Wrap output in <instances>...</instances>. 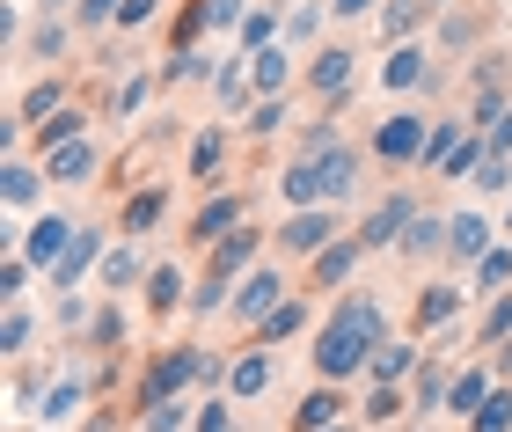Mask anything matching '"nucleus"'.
Masks as SVG:
<instances>
[{"mask_svg": "<svg viewBox=\"0 0 512 432\" xmlns=\"http://www.w3.org/2000/svg\"><path fill=\"white\" fill-rule=\"evenodd\" d=\"M264 330H271V337H293V330H300V308L286 301V308H278V315H271V323H264Z\"/></svg>", "mask_w": 512, "mask_h": 432, "instance_id": "nucleus-37", "label": "nucleus"}, {"mask_svg": "<svg viewBox=\"0 0 512 432\" xmlns=\"http://www.w3.org/2000/svg\"><path fill=\"white\" fill-rule=\"evenodd\" d=\"M330 418H337V396L322 389V396H308V403H300V418H293V432H330Z\"/></svg>", "mask_w": 512, "mask_h": 432, "instance_id": "nucleus-18", "label": "nucleus"}, {"mask_svg": "<svg viewBox=\"0 0 512 432\" xmlns=\"http://www.w3.org/2000/svg\"><path fill=\"white\" fill-rule=\"evenodd\" d=\"M432 0H381V22H388V37H410L417 22H425Z\"/></svg>", "mask_w": 512, "mask_h": 432, "instance_id": "nucleus-15", "label": "nucleus"}, {"mask_svg": "<svg viewBox=\"0 0 512 432\" xmlns=\"http://www.w3.org/2000/svg\"><path fill=\"white\" fill-rule=\"evenodd\" d=\"M66 249H74V227H66V220H37V227H30V264L59 271V264H66Z\"/></svg>", "mask_w": 512, "mask_h": 432, "instance_id": "nucleus-4", "label": "nucleus"}, {"mask_svg": "<svg viewBox=\"0 0 512 432\" xmlns=\"http://www.w3.org/2000/svg\"><path fill=\"white\" fill-rule=\"evenodd\" d=\"M52 103H59V88H52V81H44V88H37V96H30V103H22V118H44V110H52Z\"/></svg>", "mask_w": 512, "mask_h": 432, "instance_id": "nucleus-38", "label": "nucleus"}, {"mask_svg": "<svg viewBox=\"0 0 512 432\" xmlns=\"http://www.w3.org/2000/svg\"><path fill=\"white\" fill-rule=\"evenodd\" d=\"M242 15V0H205V22H235Z\"/></svg>", "mask_w": 512, "mask_h": 432, "instance_id": "nucleus-44", "label": "nucleus"}, {"mask_svg": "<svg viewBox=\"0 0 512 432\" xmlns=\"http://www.w3.org/2000/svg\"><path fill=\"white\" fill-rule=\"evenodd\" d=\"M198 432H227V403H213V411L198 418Z\"/></svg>", "mask_w": 512, "mask_h": 432, "instance_id": "nucleus-47", "label": "nucleus"}, {"mask_svg": "<svg viewBox=\"0 0 512 432\" xmlns=\"http://www.w3.org/2000/svg\"><path fill=\"white\" fill-rule=\"evenodd\" d=\"M483 242H491V227H483L476 213H461V220L447 227V249H454V264H461V257H483Z\"/></svg>", "mask_w": 512, "mask_h": 432, "instance_id": "nucleus-13", "label": "nucleus"}, {"mask_svg": "<svg viewBox=\"0 0 512 432\" xmlns=\"http://www.w3.org/2000/svg\"><path fill=\"white\" fill-rule=\"evenodd\" d=\"M22 337H30V315H8V330H0V345L22 352Z\"/></svg>", "mask_w": 512, "mask_h": 432, "instance_id": "nucleus-39", "label": "nucleus"}, {"mask_svg": "<svg viewBox=\"0 0 512 432\" xmlns=\"http://www.w3.org/2000/svg\"><path fill=\"white\" fill-rule=\"evenodd\" d=\"M403 249H410V257H432V249H439V220H410L403 227Z\"/></svg>", "mask_w": 512, "mask_h": 432, "instance_id": "nucleus-24", "label": "nucleus"}, {"mask_svg": "<svg viewBox=\"0 0 512 432\" xmlns=\"http://www.w3.org/2000/svg\"><path fill=\"white\" fill-rule=\"evenodd\" d=\"M154 15V0H125V8H118V22H147Z\"/></svg>", "mask_w": 512, "mask_h": 432, "instance_id": "nucleus-46", "label": "nucleus"}, {"mask_svg": "<svg viewBox=\"0 0 512 432\" xmlns=\"http://www.w3.org/2000/svg\"><path fill=\"white\" fill-rule=\"evenodd\" d=\"M235 213H242V206H235V198H213V206H205V213H198V242H213V235H220V227H235Z\"/></svg>", "mask_w": 512, "mask_h": 432, "instance_id": "nucleus-21", "label": "nucleus"}, {"mask_svg": "<svg viewBox=\"0 0 512 432\" xmlns=\"http://www.w3.org/2000/svg\"><path fill=\"white\" fill-rule=\"evenodd\" d=\"M147 293H154V308H183V279H176V271H154Z\"/></svg>", "mask_w": 512, "mask_h": 432, "instance_id": "nucleus-27", "label": "nucleus"}, {"mask_svg": "<svg viewBox=\"0 0 512 432\" xmlns=\"http://www.w3.org/2000/svg\"><path fill=\"white\" fill-rule=\"evenodd\" d=\"M512 147V110H498V125H491V154H505Z\"/></svg>", "mask_w": 512, "mask_h": 432, "instance_id": "nucleus-43", "label": "nucleus"}, {"mask_svg": "<svg viewBox=\"0 0 512 432\" xmlns=\"http://www.w3.org/2000/svg\"><path fill=\"white\" fill-rule=\"evenodd\" d=\"M88 257H96V235H74V249H66V264H59V279H74Z\"/></svg>", "mask_w": 512, "mask_h": 432, "instance_id": "nucleus-33", "label": "nucleus"}, {"mask_svg": "<svg viewBox=\"0 0 512 432\" xmlns=\"http://www.w3.org/2000/svg\"><path fill=\"white\" fill-rule=\"evenodd\" d=\"M483 286H505L512 279V249H491V257H483V271H476Z\"/></svg>", "mask_w": 512, "mask_h": 432, "instance_id": "nucleus-31", "label": "nucleus"}, {"mask_svg": "<svg viewBox=\"0 0 512 432\" xmlns=\"http://www.w3.org/2000/svg\"><path fill=\"white\" fill-rule=\"evenodd\" d=\"M74 132H81V110H59V118L44 125V140H59V147H66V140H74Z\"/></svg>", "mask_w": 512, "mask_h": 432, "instance_id": "nucleus-34", "label": "nucleus"}, {"mask_svg": "<svg viewBox=\"0 0 512 432\" xmlns=\"http://www.w3.org/2000/svg\"><path fill=\"white\" fill-rule=\"evenodd\" d=\"M22 271H30L22 257H8V264H0V293H22Z\"/></svg>", "mask_w": 512, "mask_h": 432, "instance_id": "nucleus-42", "label": "nucleus"}, {"mask_svg": "<svg viewBox=\"0 0 512 432\" xmlns=\"http://www.w3.org/2000/svg\"><path fill=\"white\" fill-rule=\"evenodd\" d=\"M103 279H110V286H132V279H139V257H132V249H110V257H103Z\"/></svg>", "mask_w": 512, "mask_h": 432, "instance_id": "nucleus-26", "label": "nucleus"}, {"mask_svg": "<svg viewBox=\"0 0 512 432\" xmlns=\"http://www.w3.org/2000/svg\"><path fill=\"white\" fill-rule=\"evenodd\" d=\"M381 81L395 88V96H403V88H417V81H425V59H417V52H410V44H403V52H395V59L381 66Z\"/></svg>", "mask_w": 512, "mask_h": 432, "instance_id": "nucleus-16", "label": "nucleus"}, {"mask_svg": "<svg viewBox=\"0 0 512 432\" xmlns=\"http://www.w3.org/2000/svg\"><path fill=\"white\" fill-rule=\"evenodd\" d=\"M483 403H491V374H483V367H469V374L447 381V411H454V418H476Z\"/></svg>", "mask_w": 512, "mask_h": 432, "instance_id": "nucleus-5", "label": "nucleus"}, {"mask_svg": "<svg viewBox=\"0 0 512 432\" xmlns=\"http://www.w3.org/2000/svg\"><path fill=\"white\" fill-rule=\"evenodd\" d=\"M483 330H491V337H505V330H512V301H498V308H491V323H483Z\"/></svg>", "mask_w": 512, "mask_h": 432, "instance_id": "nucleus-45", "label": "nucleus"}, {"mask_svg": "<svg viewBox=\"0 0 512 432\" xmlns=\"http://www.w3.org/2000/svg\"><path fill=\"white\" fill-rule=\"evenodd\" d=\"M213 162H220V132H205L198 154H191V169H198V176H213Z\"/></svg>", "mask_w": 512, "mask_h": 432, "instance_id": "nucleus-35", "label": "nucleus"}, {"mask_svg": "<svg viewBox=\"0 0 512 432\" xmlns=\"http://www.w3.org/2000/svg\"><path fill=\"white\" fill-rule=\"evenodd\" d=\"M271 30H278L271 15H249V22H242V44H271Z\"/></svg>", "mask_w": 512, "mask_h": 432, "instance_id": "nucleus-36", "label": "nucleus"}, {"mask_svg": "<svg viewBox=\"0 0 512 432\" xmlns=\"http://www.w3.org/2000/svg\"><path fill=\"white\" fill-rule=\"evenodd\" d=\"M352 184H359V154L337 147V154H322V162H293L278 191H286L293 206H315V198H352Z\"/></svg>", "mask_w": 512, "mask_h": 432, "instance_id": "nucleus-1", "label": "nucleus"}, {"mask_svg": "<svg viewBox=\"0 0 512 432\" xmlns=\"http://www.w3.org/2000/svg\"><path fill=\"white\" fill-rule=\"evenodd\" d=\"M30 198H37V176L15 162V169H8V206H30Z\"/></svg>", "mask_w": 512, "mask_h": 432, "instance_id": "nucleus-30", "label": "nucleus"}, {"mask_svg": "<svg viewBox=\"0 0 512 432\" xmlns=\"http://www.w3.org/2000/svg\"><path fill=\"white\" fill-rule=\"evenodd\" d=\"M337 315H344V323H352V330H366V337H374V345H388V337H381V308H374V301H359V293H352V301H344Z\"/></svg>", "mask_w": 512, "mask_h": 432, "instance_id": "nucleus-19", "label": "nucleus"}, {"mask_svg": "<svg viewBox=\"0 0 512 432\" xmlns=\"http://www.w3.org/2000/svg\"><path fill=\"white\" fill-rule=\"evenodd\" d=\"M410 220H417V213H410V198H388V206H381L374 220H366V235H359V249H381V242H395V235H403Z\"/></svg>", "mask_w": 512, "mask_h": 432, "instance_id": "nucleus-7", "label": "nucleus"}, {"mask_svg": "<svg viewBox=\"0 0 512 432\" xmlns=\"http://www.w3.org/2000/svg\"><path fill=\"white\" fill-rule=\"evenodd\" d=\"M256 88H264V96L286 88V52H256Z\"/></svg>", "mask_w": 512, "mask_h": 432, "instance_id": "nucleus-23", "label": "nucleus"}, {"mask_svg": "<svg viewBox=\"0 0 512 432\" xmlns=\"http://www.w3.org/2000/svg\"><path fill=\"white\" fill-rule=\"evenodd\" d=\"M374 352H381L374 337H366V330H352V323L337 315V323L322 330V345H315V367L330 374V381H344V374H359V359H374Z\"/></svg>", "mask_w": 512, "mask_h": 432, "instance_id": "nucleus-2", "label": "nucleus"}, {"mask_svg": "<svg viewBox=\"0 0 512 432\" xmlns=\"http://www.w3.org/2000/svg\"><path fill=\"white\" fill-rule=\"evenodd\" d=\"M454 147H461V140H454V125H432V147H425V162H432V169H447V162H454Z\"/></svg>", "mask_w": 512, "mask_h": 432, "instance_id": "nucleus-28", "label": "nucleus"}, {"mask_svg": "<svg viewBox=\"0 0 512 432\" xmlns=\"http://www.w3.org/2000/svg\"><path fill=\"white\" fill-rule=\"evenodd\" d=\"M425 147H432V132H425L417 110H403V118L381 125V154H388V162H410V154H425Z\"/></svg>", "mask_w": 512, "mask_h": 432, "instance_id": "nucleus-3", "label": "nucleus"}, {"mask_svg": "<svg viewBox=\"0 0 512 432\" xmlns=\"http://www.w3.org/2000/svg\"><path fill=\"white\" fill-rule=\"evenodd\" d=\"M191 374H205V352H169V359H161V367L147 374L154 403H161V396H176V389H183V381H191Z\"/></svg>", "mask_w": 512, "mask_h": 432, "instance_id": "nucleus-6", "label": "nucleus"}, {"mask_svg": "<svg viewBox=\"0 0 512 432\" xmlns=\"http://www.w3.org/2000/svg\"><path fill=\"white\" fill-rule=\"evenodd\" d=\"M505 367H512V345H505Z\"/></svg>", "mask_w": 512, "mask_h": 432, "instance_id": "nucleus-49", "label": "nucleus"}, {"mask_svg": "<svg viewBox=\"0 0 512 432\" xmlns=\"http://www.w3.org/2000/svg\"><path fill=\"white\" fill-rule=\"evenodd\" d=\"M242 315H249V323H271V315H278V271H256V279L242 286V301H235Z\"/></svg>", "mask_w": 512, "mask_h": 432, "instance_id": "nucleus-8", "label": "nucleus"}, {"mask_svg": "<svg viewBox=\"0 0 512 432\" xmlns=\"http://www.w3.org/2000/svg\"><path fill=\"white\" fill-rule=\"evenodd\" d=\"M410 367H417V359H410V345H381V352H374V374H381V381H403Z\"/></svg>", "mask_w": 512, "mask_h": 432, "instance_id": "nucleus-22", "label": "nucleus"}, {"mask_svg": "<svg viewBox=\"0 0 512 432\" xmlns=\"http://www.w3.org/2000/svg\"><path fill=\"white\" fill-rule=\"evenodd\" d=\"M88 169H96V147H81V140L52 147V184H81Z\"/></svg>", "mask_w": 512, "mask_h": 432, "instance_id": "nucleus-9", "label": "nucleus"}, {"mask_svg": "<svg viewBox=\"0 0 512 432\" xmlns=\"http://www.w3.org/2000/svg\"><path fill=\"white\" fill-rule=\"evenodd\" d=\"M454 301H461L454 286H432L425 301H417V323H425V330H432V323H447V315H454Z\"/></svg>", "mask_w": 512, "mask_h": 432, "instance_id": "nucleus-20", "label": "nucleus"}, {"mask_svg": "<svg viewBox=\"0 0 512 432\" xmlns=\"http://www.w3.org/2000/svg\"><path fill=\"white\" fill-rule=\"evenodd\" d=\"M352 264H359V242H337V249H322V257H315V279L337 286V279H352Z\"/></svg>", "mask_w": 512, "mask_h": 432, "instance_id": "nucleus-14", "label": "nucleus"}, {"mask_svg": "<svg viewBox=\"0 0 512 432\" xmlns=\"http://www.w3.org/2000/svg\"><path fill=\"white\" fill-rule=\"evenodd\" d=\"M249 257H256V235H227V242L213 249V279L227 286L235 271H249Z\"/></svg>", "mask_w": 512, "mask_h": 432, "instance_id": "nucleus-11", "label": "nucleus"}, {"mask_svg": "<svg viewBox=\"0 0 512 432\" xmlns=\"http://www.w3.org/2000/svg\"><path fill=\"white\" fill-rule=\"evenodd\" d=\"M183 425V411H176V396L169 403H147V432H176Z\"/></svg>", "mask_w": 512, "mask_h": 432, "instance_id": "nucleus-32", "label": "nucleus"}, {"mask_svg": "<svg viewBox=\"0 0 512 432\" xmlns=\"http://www.w3.org/2000/svg\"><path fill=\"white\" fill-rule=\"evenodd\" d=\"M154 213H161V191H147V198H132V206H125V227L139 235V227H154Z\"/></svg>", "mask_w": 512, "mask_h": 432, "instance_id": "nucleus-29", "label": "nucleus"}, {"mask_svg": "<svg viewBox=\"0 0 512 432\" xmlns=\"http://www.w3.org/2000/svg\"><path fill=\"white\" fill-rule=\"evenodd\" d=\"M227 389H235V396H264V389H271V367H264V359H256V352H249V359H242V367H235V374H227Z\"/></svg>", "mask_w": 512, "mask_h": 432, "instance_id": "nucleus-17", "label": "nucleus"}, {"mask_svg": "<svg viewBox=\"0 0 512 432\" xmlns=\"http://www.w3.org/2000/svg\"><path fill=\"white\" fill-rule=\"evenodd\" d=\"M352 66H359L352 52H322L315 59V88H322V96H344V88H352Z\"/></svg>", "mask_w": 512, "mask_h": 432, "instance_id": "nucleus-12", "label": "nucleus"}, {"mask_svg": "<svg viewBox=\"0 0 512 432\" xmlns=\"http://www.w3.org/2000/svg\"><path fill=\"white\" fill-rule=\"evenodd\" d=\"M476 432H512V396H491L476 411Z\"/></svg>", "mask_w": 512, "mask_h": 432, "instance_id": "nucleus-25", "label": "nucleus"}, {"mask_svg": "<svg viewBox=\"0 0 512 432\" xmlns=\"http://www.w3.org/2000/svg\"><path fill=\"white\" fill-rule=\"evenodd\" d=\"M118 8H125V0H81V22H110Z\"/></svg>", "mask_w": 512, "mask_h": 432, "instance_id": "nucleus-40", "label": "nucleus"}, {"mask_svg": "<svg viewBox=\"0 0 512 432\" xmlns=\"http://www.w3.org/2000/svg\"><path fill=\"white\" fill-rule=\"evenodd\" d=\"M366 8H374V0H337V15H366Z\"/></svg>", "mask_w": 512, "mask_h": 432, "instance_id": "nucleus-48", "label": "nucleus"}, {"mask_svg": "<svg viewBox=\"0 0 512 432\" xmlns=\"http://www.w3.org/2000/svg\"><path fill=\"white\" fill-rule=\"evenodd\" d=\"M505 176H512V162H505V154H491V162H483V191H498Z\"/></svg>", "mask_w": 512, "mask_h": 432, "instance_id": "nucleus-41", "label": "nucleus"}, {"mask_svg": "<svg viewBox=\"0 0 512 432\" xmlns=\"http://www.w3.org/2000/svg\"><path fill=\"white\" fill-rule=\"evenodd\" d=\"M278 242L308 257V249H322V242H330V213H300V220H286V235H278Z\"/></svg>", "mask_w": 512, "mask_h": 432, "instance_id": "nucleus-10", "label": "nucleus"}]
</instances>
